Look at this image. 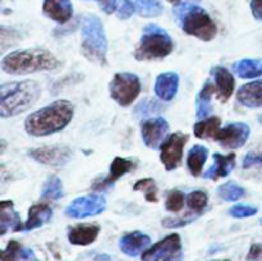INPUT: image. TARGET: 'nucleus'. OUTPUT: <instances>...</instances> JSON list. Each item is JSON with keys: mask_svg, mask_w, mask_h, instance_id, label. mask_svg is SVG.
<instances>
[{"mask_svg": "<svg viewBox=\"0 0 262 261\" xmlns=\"http://www.w3.org/2000/svg\"><path fill=\"white\" fill-rule=\"evenodd\" d=\"M63 183L60 179L55 176L49 177L48 181L43 184L41 197L43 200H59L60 197H63Z\"/></svg>", "mask_w": 262, "mask_h": 261, "instance_id": "obj_30", "label": "nucleus"}, {"mask_svg": "<svg viewBox=\"0 0 262 261\" xmlns=\"http://www.w3.org/2000/svg\"><path fill=\"white\" fill-rule=\"evenodd\" d=\"M168 130L169 124L164 118L147 119L142 123V127H141L143 142L150 148H158L159 146L163 145Z\"/></svg>", "mask_w": 262, "mask_h": 261, "instance_id": "obj_13", "label": "nucleus"}, {"mask_svg": "<svg viewBox=\"0 0 262 261\" xmlns=\"http://www.w3.org/2000/svg\"><path fill=\"white\" fill-rule=\"evenodd\" d=\"M209 156V150L202 145H196L189 150L188 158H187V165L192 176L199 177L201 174L202 168Z\"/></svg>", "mask_w": 262, "mask_h": 261, "instance_id": "obj_26", "label": "nucleus"}, {"mask_svg": "<svg viewBox=\"0 0 262 261\" xmlns=\"http://www.w3.org/2000/svg\"><path fill=\"white\" fill-rule=\"evenodd\" d=\"M100 2H101V0H100Z\"/></svg>", "mask_w": 262, "mask_h": 261, "instance_id": "obj_44", "label": "nucleus"}, {"mask_svg": "<svg viewBox=\"0 0 262 261\" xmlns=\"http://www.w3.org/2000/svg\"><path fill=\"white\" fill-rule=\"evenodd\" d=\"M215 94V84L211 82H206L202 87L201 92L197 96V118L199 119H205L207 115L211 113V97Z\"/></svg>", "mask_w": 262, "mask_h": 261, "instance_id": "obj_27", "label": "nucleus"}, {"mask_svg": "<svg viewBox=\"0 0 262 261\" xmlns=\"http://www.w3.org/2000/svg\"><path fill=\"white\" fill-rule=\"evenodd\" d=\"M135 191H143L145 192V196L147 199V201L150 202H156L158 201V187L154 179L146 178L141 179L137 183L133 186Z\"/></svg>", "mask_w": 262, "mask_h": 261, "instance_id": "obj_33", "label": "nucleus"}, {"mask_svg": "<svg viewBox=\"0 0 262 261\" xmlns=\"http://www.w3.org/2000/svg\"><path fill=\"white\" fill-rule=\"evenodd\" d=\"M135 166V163L129 159L124 158H115L113 160L112 165H110V173L109 176L105 177L101 181H96L92 186V188L95 191H101V189L107 188L109 186H112L115 181L120 178L122 176L127 174L128 171H130V169Z\"/></svg>", "mask_w": 262, "mask_h": 261, "instance_id": "obj_16", "label": "nucleus"}, {"mask_svg": "<svg viewBox=\"0 0 262 261\" xmlns=\"http://www.w3.org/2000/svg\"><path fill=\"white\" fill-rule=\"evenodd\" d=\"M73 118V105L68 100H56L28 115L25 128L28 135L41 137L64 129Z\"/></svg>", "mask_w": 262, "mask_h": 261, "instance_id": "obj_1", "label": "nucleus"}, {"mask_svg": "<svg viewBox=\"0 0 262 261\" xmlns=\"http://www.w3.org/2000/svg\"><path fill=\"white\" fill-rule=\"evenodd\" d=\"M211 74L215 81V92H216L217 99L222 102H225L229 100L234 92L235 81L233 74L224 67H214L211 69Z\"/></svg>", "mask_w": 262, "mask_h": 261, "instance_id": "obj_14", "label": "nucleus"}, {"mask_svg": "<svg viewBox=\"0 0 262 261\" xmlns=\"http://www.w3.org/2000/svg\"><path fill=\"white\" fill-rule=\"evenodd\" d=\"M82 51L91 61L106 64V36L104 26L96 15H89L82 23Z\"/></svg>", "mask_w": 262, "mask_h": 261, "instance_id": "obj_6", "label": "nucleus"}, {"mask_svg": "<svg viewBox=\"0 0 262 261\" xmlns=\"http://www.w3.org/2000/svg\"><path fill=\"white\" fill-rule=\"evenodd\" d=\"M28 155L41 164L53 166L64 165L71 158V150L64 146H43V147L32 148Z\"/></svg>", "mask_w": 262, "mask_h": 261, "instance_id": "obj_12", "label": "nucleus"}, {"mask_svg": "<svg viewBox=\"0 0 262 261\" xmlns=\"http://www.w3.org/2000/svg\"><path fill=\"white\" fill-rule=\"evenodd\" d=\"M22 229V220L14 210V204L12 201L0 202V234L4 235L8 230L18 232Z\"/></svg>", "mask_w": 262, "mask_h": 261, "instance_id": "obj_19", "label": "nucleus"}, {"mask_svg": "<svg viewBox=\"0 0 262 261\" xmlns=\"http://www.w3.org/2000/svg\"><path fill=\"white\" fill-rule=\"evenodd\" d=\"M169 2L174 3V4H179V2H181V0H169Z\"/></svg>", "mask_w": 262, "mask_h": 261, "instance_id": "obj_41", "label": "nucleus"}, {"mask_svg": "<svg viewBox=\"0 0 262 261\" xmlns=\"http://www.w3.org/2000/svg\"><path fill=\"white\" fill-rule=\"evenodd\" d=\"M245 189L234 182H227L217 188V194L225 201H238L245 196Z\"/></svg>", "mask_w": 262, "mask_h": 261, "instance_id": "obj_31", "label": "nucleus"}, {"mask_svg": "<svg viewBox=\"0 0 262 261\" xmlns=\"http://www.w3.org/2000/svg\"><path fill=\"white\" fill-rule=\"evenodd\" d=\"M225 261H229V260H225Z\"/></svg>", "mask_w": 262, "mask_h": 261, "instance_id": "obj_43", "label": "nucleus"}, {"mask_svg": "<svg viewBox=\"0 0 262 261\" xmlns=\"http://www.w3.org/2000/svg\"><path fill=\"white\" fill-rule=\"evenodd\" d=\"M256 214H257V207L250 206V205H235V206L230 207L229 209L230 216L238 217V219H242V217H250Z\"/></svg>", "mask_w": 262, "mask_h": 261, "instance_id": "obj_35", "label": "nucleus"}, {"mask_svg": "<svg viewBox=\"0 0 262 261\" xmlns=\"http://www.w3.org/2000/svg\"><path fill=\"white\" fill-rule=\"evenodd\" d=\"M59 66V60L45 49L33 48L26 50L13 51L4 56L2 60V69L5 73L30 74L35 72L53 71Z\"/></svg>", "mask_w": 262, "mask_h": 261, "instance_id": "obj_2", "label": "nucleus"}, {"mask_svg": "<svg viewBox=\"0 0 262 261\" xmlns=\"http://www.w3.org/2000/svg\"><path fill=\"white\" fill-rule=\"evenodd\" d=\"M250 132V127L246 123H232L223 129H219V132L215 136V140L219 142L222 147L227 150H235V148L242 147L247 142Z\"/></svg>", "mask_w": 262, "mask_h": 261, "instance_id": "obj_11", "label": "nucleus"}, {"mask_svg": "<svg viewBox=\"0 0 262 261\" xmlns=\"http://www.w3.org/2000/svg\"><path fill=\"white\" fill-rule=\"evenodd\" d=\"M179 87V77L174 72H166L158 76L155 82V94L164 101H170L177 95Z\"/></svg>", "mask_w": 262, "mask_h": 261, "instance_id": "obj_18", "label": "nucleus"}, {"mask_svg": "<svg viewBox=\"0 0 262 261\" xmlns=\"http://www.w3.org/2000/svg\"><path fill=\"white\" fill-rule=\"evenodd\" d=\"M106 207V201L102 196L91 194V196L78 197L66 209V215L73 219H84L101 214Z\"/></svg>", "mask_w": 262, "mask_h": 261, "instance_id": "obj_10", "label": "nucleus"}, {"mask_svg": "<svg viewBox=\"0 0 262 261\" xmlns=\"http://www.w3.org/2000/svg\"><path fill=\"white\" fill-rule=\"evenodd\" d=\"M235 74L241 78H256L262 76V59H242L233 66Z\"/></svg>", "mask_w": 262, "mask_h": 261, "instance_id": "obj_25", "label": "nucleus"}, {"mask_svg": "<svg viewBox=\"0 0 262 261\" xmlns=\"http://www.w3.org/2000/svg\"><path fill=\"white\" fill-rule=\"evenodd\" d=\"M251 10L253 17L257 20H262V0H252L251 2Z\"/></svg>", "mask_w": 262, "mask_h": 261, "instance_id": "obj_39", "label": "nucleus"}, {"mask_svg": "<svg viewBox=\"0 0 262 261\" xmlns=\"http://www.w3.org/2000/svg\"><path fill=\"white\" fill-rule=\"evenodd\" d=\"M214 165L205 171L204 177L206 179H215L220 177L229 176L230 171L235 166V154H229V155H222V154H214Z\"/></svg>", "mask_w": 262, "mask_h": 261, "instance_id": "obj_21", "label": "nucleus"}, {"mask_svg": "<svg viewBox=\"0 0 262 261\" xmlns=\"http://www.w3.org/2000/svg\"><path fill=\"white\" fill-rule=\"evenodd\" d=\"M176 15L181 22L182 28L188 35L194 36L202 41H211L216 35V25L209 13L199 5L184 4L176 8Z\"/></svg>", "mask_w": 262, "mask_h": 261, "instance_id": "obj_4", "label": "nucleus"}, {"mask_svg": "<svg viewBox=\"0 0 262 261\" xmlns=\"http://www.w3.org/2000/svg\"><path fill=\"white\" fill-rule=\"evenodd\" d=\"M237 99L246 107H260L262 105V79L243 84L238 90Z\"/></svg>", "mask_w": 262, "mask_h": 261, "instance_id": "obj_20", "label": "nucleus"}, {"mask_svg": "<svg viewBox=\"0 0 262 261\" xmlns=\"http://www.w3.org/2000/svg\"><path fill=\"white\" fill-rule=\"evenodd\" d=\"M184 200H186V197H184L183 192L178 191V189L170 191L168 193V197H166V209L173 212L181 211L184 206Z\"/></svg>", "mask_w": 262, "mask_h": 261, "instance_id": "obj_34", "label": "nucleus"}, {"mask_svg": "<svg viewBox=\"0 0 262 261\" xmlns=\"http://www.w3.org/2000/svg\"><path fill=\"white\" fill-rule=\"evenodd\" d=\"M247 260L250 261H256V260H262V245L261 243H256L252 245L250 252L247 255Z\"/></svg>", "mask_w": 262, "mask_h": 261, "instance_id": "obj_38", "label": "nucleus"}, {"mask_svg": "<svg viewBox=\"0 0 262 261\" xmlns=\"http://www.w3.org/2000/svg\"><path fill=\"white\" fill-rule=\"evenodd\" d=\"M42 9L46 17L58 23L68 22L73 14V7L69 0H43Z\"/></svg>", "mask_w": 262, "mask_h": 261, "instance_id": "obj_17", "label": "nucleus"}, {"mask_svg": "<svg viewBox=\"0 0 262 261\" xmlns=\"http://www.w3.org/2000/svg\"><path fill=\"white\" fill-rule=\"evenodd\" d=\"M99 232L100 227L96 224H79L69 229L68 240L72 245L87 246L96 240Z\"/></svg>", "mask_w": 262, "mask_h": 261, "instance_id": "obj_22", "label": "nucleus"}, {"mask_svg": "<svg viewBox=\"0 0 262 261\" xmlns=\"http://www.w3.org/2000/svg\"><path fill=\"white\" fill-rule=\"evenodd\" d=\"M135 10L136 7L135 4H133L132 0H120V3L118 4L117 12L119 18H122V19H128V18L135 13Z\"/></svg>", "mask_w": 262, "mask_h": 261, "instance_id": "obj_36", "label": "nucleus"}, {"mask_svg": "<svg viewBox=\"0 0 262 261\" xmlns=\"http://www.w3.org/2000/svg\"><path fill=\"white\" fill-rule=\"evenodd\" d=\"M182 258L183 252L178 234H170L159 241L142 255V261H182Z\"/></svg>", "mask_w": 262, "mask_h": 261, "instance_id": "obj_8", "label": "nucleus"}, {"mask_svg": "<svg viewBox=\"0 0 262 261\" xmlns=\"http://www.w3.org/2000/svg\"><path fill=\"white\" fill-rule=\"evenodd\" d=\"M151 245V238L142 232H130L123 235L119 241V248L123 253L130 257H136L145 252Z\"/></svg>", "mask_w": 262, "mask_h": 261, "instance_id": "obj_15", "label": "nucleus"}, {"mask_svg": "<svg viewBox=\"0 0 262 261\" xmlns=\"http://www.w3.org/2000/svg\"><path fill=\"white\" fill-rule=\"evenodd\" d=\"M188 141V135L176 132L168 137L161 145L160 159L166 170H173L178 168L183 158V148Z\"/></svg>", "mask_w": 262, "mask_h": 261, "instance_id": "obj_9", "label": "nucleus"}, {"mask_svg": "<svg viewBox=\"0 0 262 261\" xmlns=\"http://www.w3.org/2000/svg\"><path fill=\"white\" fill-rule=\"evenodd\" d=\"M110 96L122 106L132 104L141 92V82L136 74L123 72L117 73L110 82Z\"/></svg>", "mask_w": 262, "mask_h": 261, "instance_id": "obj_7", "label": "nucleus"}, {"mask_svg": "<svg viewBox=\"0 0 262 261\" xmlns=\"http://www.w3.org/2000/svg\"><path fill=\"white\" fill-rule=\"evenodd\" d=\"M220 127V119L217 117L209 118V119L201 120V122L196 123L193 127L194 135L199 138H215L216 133L219 132Z\"/></svg>", "mask_w": 262, "mask_h": 261, "instance_id": "obj_28", "label": "nucleus"}, {"mask_svg": "<svg viewBox=\"0 0 262 261\" xmlns=\"http://www.w3.org/2000/svg\"><path fill=\"white\" fill-rule=\"evenodd\" d=\"M0 92V115L2 118H8L33 106L40 97L41 87L35 81L10 82L2 84Z\"/></svg>", "mask_w": 262, "mask_h": 261, "instance_id": "obj_3", "label": "nucleus"}, {"mask_svg": "<svg viewBox=\"0 0 262 261\" xmlns=\"http://www.w3.org/2000/svg\"><path fill=\"white\" fill-rule=\"evenodd\" d=\"M255 165L262 166V154L248 153L243 159V168H251Z\"/></svg>", "mask_w": 262, "mask_h": 261, "instance_id": "obj_37", "label": "nucleus"}, {"mask_svg": "<svg viewBox=\"0 0 262 261\" xmlns=\"http://www.w3.org/2000/svg\"><path fill=\"white\" fill-rule=\"evenodd\" d=\"M207 194L204 191H194L191 192L187 197V205L189 207V212L196 216H200L207 205Z\"/></svg>", "mask_w": 262, "mask_h": 261, "instance_id": "obj_32", "label": "nucleus"}, {"mask_svg": "<svg viewBox=\"0 0 262 261\" xmlns=\"http://www.w3.org/2000/svg\"><path fill=\"white\" fill-rule=\"evenodd\" d=\"M2 261H38L31 248L23 247L17 241H9L2 252Z\"/></svg>", "mask_w": 262, "mask_h": 261, "instance_id": "obj_24", "label": "nucleus"}, {"mask_svg": "<svg viewBox=\"0 0 262 261\" xmlns=\"http://www.w3.org/2000/svg\"><path fill=\"white\" fill-rule=\"evenodd\" d=\"M260 223H261V224H262V219H261V220H260Z\"/></svg>", "mask_w": 262, "mask_h": 261, "instance_id": "obj_42", "label": "nucleus"}, {"mask_svg": "<svg viewBox=\"0 0 262 261\" xmlns=\"http://www.w3.org/2000/svg\"><path fill=\"white\" fill-rule=\"evenodd\" d=\"M101 8L107 14H112L118 9V0H101Z\"/></svg>", "mask_w": 262, "mask_h": 261, "instance_id": "obj_40", "label": "nucleus"}, {"mask_svg": "<svg viewBox=\"0 0 262 261\" xmlns=\"http://www.w3.org/2000/svg\"><path fill=\"white\" fill-rule=\"evenodd\" d=\"M136 10L142 17H158L163 13L160 0H132Z\"/></svg>", "mask_w": 262, "mask_h": 261, "instance_id": "obj_29", "label": "nucleus"}, {"mask_svg": "<svg viewBox=\"0 0 262 261\" xmlns=\"http://www.w3.org/2000/svg\"><path fill=\"white\" fill-rule=\"evenodd\" d=\"M173 40L164 28L148 25L143 28L140 44L135 51L137 60H155L168 56L173 51Z\"/></svg>", "mask_w": 262, "mask_h": 261, "instance_id": "obj_5", "label": "nucleus"}, {"mask_svg": "<svg viewBox=\"0 0 262 261\" xmlns=\"http://www.w3.org/2000/svg\"><path fill=\"white\" fill-rule=\"evenodd\" d=\"M53 216V210L48 204L33 205L28 210V219L23 225L22 230H32L46 224Z\"/></svg>", "mask_w": 262, "mask_h": 261, "instance_id": "obj_23", "label": "nucleus"}]
</instances>
